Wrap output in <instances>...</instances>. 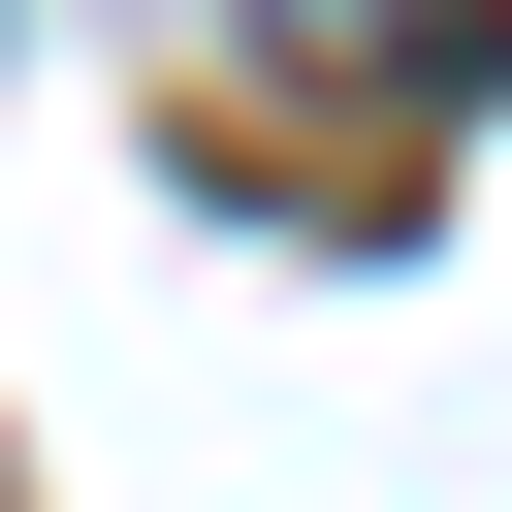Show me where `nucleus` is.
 Segmentation results:
<instances>
[{"label":"nucleus","instance_id":"nucleus-1","mask_svg":"<svg viewBox=\"0 0 512 512\" xmlns=\"http://www.w3.org/2000/svg\"><path fill=\"white\" fill-rule=\"evenodd\" d=\"M256 32H288L320 96H480V64H512V0H256Z\"/></svg>","mask_w":512,"mask_h":512},{"label":"nucleus","instance_id":"nucleus-2","mask_svg":"<svg viewBox=\"0 0 512 512\" xmlns=\"http://www.w3.org/2000/svg\"><path fill=\"white\" fill-rule=\"evenodd\" d=\"M0 512H32V480H0Z\"/></svg>","mask_w":512,"mask_h":512}]
</instances>
